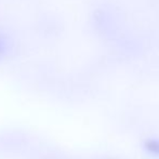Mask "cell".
Segmentation results:
<instances>
[{
	"instance_id": "obj_1",
	"label": "cell",
	"mask_w": 159,
	"mask_h": 159,
	"mask_svg": "<svg viewBox=\"0 0 159 159\" xmlns=\"http://www.w3.org/2000/svg\"><path fill=\"white\" fill-rule=\"evenodd\" d=\"M147 149L154 154H159V142L157 141H151L147 143Z\"/></svg>"
}]
</instances>
